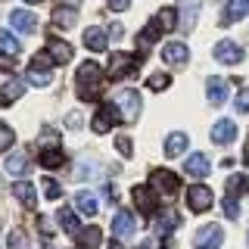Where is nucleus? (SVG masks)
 Segmentation results:
<instances>
[{
	"label": "nucleus",
	"instance_id": "nucleus-1",
	"mask_svg": "<svg viewBox=\"0 0 249 249\" xmlns=\"http://www.w3.org/2000/svg\"><path fill=\"white\" fill-rule=\"evenodd\" d=\"M100 84H103V72H100V66L97 62H81L78 66V72H75V90H78V97L81 100H97L100 97Z\"/></svg>",
	"mask_w": 249,
	"mask_h": 249
},
{
	"label": "nucleus",
	"instance_id": "nucleus-2",
	"mask_svg": "<svg viewBox=\"0 0 249 249\" xmlns=\"http://www.w3.org/2000/svg\"><path fill=\"white\" fill-rule=\"evenodd\" d=\"M150 184H153V190H159V193H178L181 190V178H178L175 171H168V168H153L150 171Z\"/></svg>",
	"mask_w": 249,
	"mask_h": 249
},
{
	"label": "nucleus",
	"instance_id": "nucleus-3",
	"mask_svg": "<svg viewBox=\"0 0 249 249\" xmlns=\"http://www.w3.org/2000/svg\"><path fill=\"white\" fill-rule=\"evenodd\" d=\"M140 56H131V53H112L109 56V78H122V75H134L137 72Z\"/></svg>",
	"mask_w": 249,
	"mask_h": 249
},
{
	"label": "nucleus",
	"instance_id": "nucleus-4",
	"mask_svg": "<svg viewBox=\"0 0 249 249\" xmlns=\"http://www.w3.org/2000/svg\"><path fill=\"white\" fill-rule=\"evenodd\" d=\"M196 249H221L224 243V231H221V224H202V228L196 231Z\"/></svg>",
	"mask_w": 249,
	"mask_h": 249
},
{
	"label": "nucleus",
	"instance_id": "nucleus-5",
	"mask_svg": "<svg viewBox=\"0 0 249 249\" xmlns=\"http://www.w3.org/2000/svg\"><path fill=\"white\" fill-rule=\"evenodd\" d=\"M187 206H190V212H206V209H212V190H209L206 184L187 187Z\"/></svg>",
	"mask_w": 249,
	"mask_h": 249
},
{
	"label": "nucleus",
	"instance_id": "nucleus-6",
	"mask_svg": "<svg viewBox=\"0 0 249 249\" xmlns=\"http://www.w3.org/2000/svg\"><path fill=\"white\" fill-rule=\"evenodd\" d=\"M119 112H122V119L137 122V115H140V93L137 90H131V88L119 90Z\"/></svg>",
	"mask_w": 249,
	"mask_h": 249
},
{
	"label": "nucleus",
	"instance_id": "nucleus-7",
	"mask_svg": "<svg viewBox=\"0 0 249 249\" xmlns=\"http://www.w3.org/2000/svg\"><path fill=\"white\" fill-rule=\"evenodd\" d=\"M115 122H122V115L115 112V106H109V103H103L97 109V112H93V119H90V128L97 131V134H106L109 128H112Z\"/></svg>",
	"mask_w": 249,
	"mask_h": 249
},
{
	"label": "nucleus",
	"instance_id": "nucleus-8",
	"mask_svg": "<svg viewBox=\"0 0 249 249\" xmlns=\"http://www.w3.org/2000/svg\"><path fill=\"white\" fill-rule=\"evenodd\" d=\"M206 97H209V103H212V106H224V103H228V97H231V84L224 81V78L212 75L206 81Z\"/></svg>",
	"mask_w": 249,
	"mask_h": 249
},
{
	"label": "nucleus",
	"instance_id": "nucleus-9",
	"mask_svg": "<svg viewBox=\"0 0 249 249\" xmlns=\"http://www.w3.org/2000/svg\"><path fill=\"white\" fill-rule=\"evenodd\" d=\"M47 50H50V56L56 59V66H66V62H72V56H75L72 44L62 41V37H53V35H47Z\"/></svg>",
	"mask_w": 249,
	"mask_h": 249
},
{
	"label": "nucleus",
	"instance_id": "nucleus-10",
	"mask_svg": "<svg viewBox=\"0 0 249 249\" xmlns=\"http://www.w3.org/2000/svg\"><path fill=\"white\" fill-rule=\"evenodd\" d=\"M178 10H181V19H178L181 31H190L193 25H196V16L202 10V3L199 0H178Z\"/></svg>",
	"mask_w": 249,
	"mask_h": 249
},
{
	"label": "nucleus",
	"instance_id": "nucleus-11",
	"mask_svg": "<svg viewBox=\"0 0 249 249\" xmlns=\"http://www.w3.org/2000/svg\"><path fill=\"white\" fill-rule=\"evenodd\" d=\"M215 59L224 62V66H237L243 59V47H237L233 41H218L215 44Z\"/></svg>",
	"mask_w": 249,
	"mask_h": 249
},
{
	"label": "nucleus",
	"instance_id": "nucleus-12",
	"mask_svg": "<svg viewBox=\"0 0 249 249\" xmlns=\"http://www.w3.org/2000/svg\"><path fill=\"white\" fill-rule=\"evenodd\" d=\"M10 22H13V28L19 31V35H35L37 31V16L28 13V10H13Z\"/></svg>",
	"mask_w": 249,
	"mask_h": 249
},
{
	"label": "nucleus",
	"instance_id": "nucleus-13",
	"mask_svg": "<svg viewBox=\"0 0 249 249\" xmlns=\"http://www.w3.org/2000/svg\"><path fill=\"white\" fill-rule=\"evenodd\" d=\"M131 196H134V206H137V209H140V212H143L146 218H150V215H156V209H159V202H156V196H153L150 190H146L143 184H137L134 190H131Z\"/></svg>",
	"mask_w": 249,
	"mask_h": 249
},
{
	"label": "nucleus",
	"instance_id": "nucleus-14",
	"mask_svg": "<svg viewBox=\"0 0 249 249\" xmlns=\"http://www.w3.org/2000/svg\"><path fill=\"white\" fill-rule=\"evenodd\" d=\"M162 59H165L168 66H184V62L190 59V50H187L184 41H168L165 50H162Z\"/></svg>",
	"mask_w": 249,
	"mask_h": 249
},
{
	"label": "nucleus",
	"instance_id": "nucleus-15",
	"mask_svg": "<svg viewBox=\"0 0 249 249\" xmlns=\"http://www.w3.org/2000/svg\"><path fill=\"white\" fill-rule=\"evenodd\" d=\"M84 47L93 53H103L106 47H109V35L100 25H90V28H84Z\"/></svg>",
	"mask_w": 249,
	"mask_h": 249
},
{
	"label": "nucleus",
	"instance_id": "nucleus-16",
	"mask_svg": "<svg viewBox=\"0 0 249 249\" xmlns=\"http://www.w3.org/2000/svg\"><path fill=\"white\" fill-rule=\"evenodd\" d=\"M233 137H237V124H233L231 119H221V122H215V124H212V140H215L218 146L233 143Z\"/></svg>",
	"mask_w": 249,
	"mask_h": 249
},
{
	"label": "nucleus",
	"instance_id": "nucleus-17",
	"mask_svg": "<svg viewBox=\"0 0 249 249\" xmlns=\"http://www.w3.org/2000/svg\"><path fill=\"white\" fill-rule=\"evenodd\" d=\"M134 231H137V221H134V215H131V212H119V215L112 218V233H115L119 240L131 237Z\"/></svg>",
	"mask_w": 249,
	"mask_h": 249
},
{
	"label": "nucleus",
	"instance_id": "nucleus-18",
	"mask_svg": "<svg viewBox=\"0 0 249 249\" xmlns=\"http://www.w3.org/2000/svg\"><path fill=\"white\" fill-rule=\"evenodd\" d=\"M187 175L193 178H209V171H212V165H209V156L206 153H193L190 159H187Z\"/></svg>",
	"mask_w": 249,
	"mask_h": 249
},
{
	"label": "nucleus",
	"instance_id": "nucleus-19",
	"mask_svg": "<svg viewBox=\"0 0 249 249\" xmlns=\"http://www.w3.org/2000/svg\"><path fill=\"white\" fill-rule=\"evenodd\" d=\"M78 246L81 249H100V243H103V231L100 228H81V233H78Z\"/></svg>",
	"mask_w": 249,
	"mask_h": 249
},
{
	"label": "nucleus",
	"instance_id": "nucleus-20",
	"mask_svg": "<svg viewBox=\"0 0 249 249\" xmlns=\"http://www.w3.org/2000/svg\"><path fill=\"white\" fill-rule=\"evenodd\" d=\"M22 93H25V84L22 81H6L3 88H0V106H13Z\"/></svg>",
	"mask_w": 249,
	"mask_h": 249
},
{
	"label": "nucleus",
	"instance_id": "nucleus-21",
	"mask_svg": "<svg viewBox=\"0 0 249 249\" xmlns=\"http://www.w3.org/2000/svg\"><path fill=\"white\" fill-rule=\"evenodd\" d=\"M75 209H78V212H81V215H97V199H93V193L90 190H78L75 193Z\"/></svg>",
	"mask_w": 249,
	"mask_h": 249
},
{
	"label": "nucleus",
	"instance_id": "nucleus-22",
	"mask_svg": "<svg viewBox=\"0 0 249 249\" xmlns=\"http://www.w3.org/2000/svg\"><path fill=\"white\" fill-rule=\"evenodd\" d=\"M59 224H62V231L69 233V237H78L81 233V224H78V215H75V209H59Z\"/></svg>",
	"mask_w": 249,
	"mask_h": 249
},
{
	"label": "nucleus",
	"instance_id": "nucleus-23",
	"mask_svg": "<svg viewBox=\"0 0 249 249\" xmlns=\"http://www.w3.org/2000/svg\"><path fill=\"white\" fill-rule=\"evenodd\" d=\"M41 165L47 171H50V168H62V165H66V153H62L59 146H50V150L41 153Z\"/></svg>",
	"mask_w": 249,
	"mask_h": 249
},
{
	"label": "nucleus",
	"instance_id": "nucleus-24",
	"mask_svg": "<svg viewBox=\"0 0 249 249\" xmlns=\"http://www.w3.org/2000/svg\"><path fill=\"white\" fill-rule=\"evenodd\" d=\"M224 190H228V196H243L249 190V178L246 175H231L228 181H224Z\"/></svg>",
	"mask_w": 249,
	"mask_h": 249
},
{
	"label": "nucleus",
	"instance_id": "nucleus-25",
	"mask_svg": "<svg viewBox=\"0 0 249 249\" xmlns=\"http://www.w3.org/2000/svg\"><path fill=\"white\" fill-rule=\"evenodd\" d=\"M13 193H16V199H19V202H25L28 209H35V202H37V196H35V187H31L28 181H16V187H13Z\"/></svg>",
	"mask_w": 249,
	"mask_h": 249
},
{
	"label": "nucleus",
	"instance_id": "nucleus-26",
	"mask_svg": "<svg viewBox=\"0 0 249 249\" xmlns=\"http://www.w3.org/2000/svg\"><path fill=\"white\" fill-rule=\"evenodd\" d=\"M75 19H78V16H75L72 6H56V10H53V25H56V28H72Z\"/></svg>",
	"mask_w": 249,
	"mask_h": 249
},
{
	"label": "nucleus",
	"instance_id": "nucleus-27",
	"mask_svg": "<svg viewBox=\"0 0 249 249\" xmlns=\"http://www.w3.org/2000/svg\"><path fill=\"white\" fill-rule=\"evenodd\" d=\"M187 134H181V131H175V134H168V140H165V156H181L184 150H187Z\"/></svg>",
	"mask_w": 249,
	"mask_h": 249
},
{
	"label": "nucleus",
	"instance_id": "nucleus-28",
	"mask_svg": "<svg viewBox=\"0 0 249 249\" xmlns=\"http://www.w3.org/2000/svg\"><path fill=\"white\" fill-rule=\"evenodd\" d=\"M28 156L25 153H13L10 156V159H6V171H10V175H16V178H19V175H28Z\"/></svg>",
	"mask_w": 249,
	"mask_h": 249
},
{
	"label": "nucleus",
	"instance_id": "nucleus-29",
	"mask_svg": "<svg viewBox=\"0 0 249 249\" xmlns=\"http://www.w3.org/2000/svg\"><path fill=\"white\" fill-rule=\"evenodd\" d=\"M246 13H249V0H228V10H224L228 22H240Z\"/></svg>",
	"mask_w": 249,
	"mask_h": 249
},
{
	"label": "nucleus",
	"instance_id": "nucleus-30",
	"mask_svg": "<svg viewBox=\"0 0 249 249\" xmlns=\"http://www.w3.org/2000/svg\"><path fill=\"white\" fill-rule=\"evenodd\" d=\"M19 50H22V44L16 41V35H13V31L0 28V53H10V56H16Z\"/></svg>",
	"mask_w": 249,
	"mask_h": 249
},
{
	"label": "nucleus",
	"instance_id": "nucleus-31",
	"mask_svg": "<svg viewBox=\"0 0 249 249\" xmlns=\"http://www.w3.org/2000/svg\"><path fill=\"white\" fill-rule=\"evenodd\" d=\"M25 81L35 84V88H50L53 75L50 72H41V69H28V72H25Z\"/></svg>",
	"mask_w": 249,
	"mask_h": 249
},
{
	"label": "nucleus",
	"instance_id": "nucleus-32",
	"mask_svg": "<svg viewBox=\"0 0 249 249\" xmlns=\"http://www.w3.org/2000/svg\"><path fill=\"white\" fill-rule=\"evenodd\" d=\"M41 190H44V196L50 199V202H56V199L62 196V187H59V181H53V178H44Z\"/></svg>",
	"mask_w": 249,
	"mask_h": 249
},
{
	"label": "nucleus",
	"instance_id": "nucleus-33",
	"mask_svg": "<svg viewBox=\"0 0 249 249\" xmlns=\"http://www.w3.org/2000/svg\"><path fill=\"white\" fill-rule=\"evenodd\" d=\"M175 10H168V6H165V10H159V13H156V22H159V25H162V31H168V28H175Z\"/></svg>",
	"mask_w": 249,
	"mask_h": 249
},
{
	"label": "nucleus",
	"instance_id": "nucleus-34",
	"mask_svg": "<svg viewBox=\"0 0 249 249\" xmlns=\"http://www.w3.org/2000/svg\"><path fill=\"white\" fill-rule=\"evenodd\" d=\"M53 62H56V59L50 56V50H41V53H35V56H31V69H50Z\"/></svg>",
	"mask_w": 249,
	"mask_h": 249
},
{
	"label": "nucleus",
	"instance_id": "nucleus-35",
	"mask_svg": "<svg viewBox=\"0 0 249 249\" xmlns=\"http://www.w3.org/2000/svg\"><path fill=\"white\" fill-rule=\"evenodd\" d=\"M168 81H171V78H168L165 72H156V75L146 78V88H153V90H165V88H168Z\"/></svg>",
	"mask_w": 249,
	"mask_h": 249
},
{
	"label": "nucleus",
	"instance_id": "nucleus-36",
	"mask_svg": "<svg viewBox=\"0 0 249 249\" xmlns=\"http://www.w3.org/2000/svg\"><path fill=\"white\" fill-rule=\"evenodd\" d=\"M221 212L228 215V218H240V202H237V196H224Z\"/></svg>",
	"mask_w": 249,
	"mask_h": 249
},
{
	"label": "nucleus",
	"instance_id": "nucleus-37",
	"mask_svg": "<svg viewBox=\"0 0 249 249\" xmlns=\"http://www.w3.org/2000/svg\"><path fill=\"white\" fill-rule=\"evenodd\" d=\"M156 224H159V231H168V228H178V224H181V218H178V212H165Z\"/></svg>",
	"mask_w": 249,
	"mask_h": 249
},
{
	"label": "nucleus",
	"instance_id": "nucleus-38",
	"mask_svg": "<svg viewBox=\"0 0 249 249\" xmlns=\"http://www.w3.org/2000/svg\"><path fill=\"white\" fill-rule=\"evenodd\" d=\"M10 249H28V237H25L19 228L10 233Z\"/></svg>",
	"mask_w": 249,
	"mask_h": 249
},
{
	"label": "nucleus",
	"instance_id": "nucleus-39",
	"mask_svg": "<svg viewBox=\"0 0 249 249\" xmlns=\"http://www.w3.org/2000/svg\"><path fill=\"white\" fill-rule=\"evenodd\" d=\"M13 140H16L13 128H6V124H0V150H10V146H13Z\"/></svg>",
	"mask_w": 249,
	"mask_h": 249
},
{
	"label": "nucleus",
	"instance_id": "nucleus-40",
	"mask_svg": "<svg viewBox=\"0 0 249 249\" xmlns=\"http://www.w3.org/2000/svg\"><path fill=\"white\" fill-rule=\"evenodd\" d=\"M115 150H119L122 156H134V146H131V137L119 134V140H115Z\"/></svg>",
	"mask_w": 249,
	"mask_h": 249
},
{
	"label": "nucleus",
	"instance_id": "nucleus-41",
	"mask_svg": "<svg viewBox=\"0 0 249 249\" xmlns=\"http://www.w3.org/2000/svg\"><path fill=\"white\" fill-rule=\"evenodd\" d=\"M237 112H240V115L249 112V90H240V97H237Z\"/></svg>",
	"mask_w": 249,
	"mask_h": 249
},
{
	"label": "nucleus",
	"instance_id": "nucleus-42",
	"mask_svg": "<svg viewBox=\"0 0 249 249\" xmlns=\"http://www.w3.org/2000/svg\"><path fill=\"white\" fill-rule=\"evenodd\" d=\"M0 69H3V72H16V59L10 53H0Z\"/></svg>",
	"mask_w": 249,
	"mask_h": 249
},
{
	"label": "nucleus",
	"instance_id": "nucleus-43",
	"mask_svg": "<svg viewBox=\"0 0 249 249\" xmlns=\"http://www.w3.org/2000/svg\"><path fill=\"white\" fill-rule=\"evenodd\" d=\"M37 228H41L44 237H53V221L50 218H37Z\"/></svg>",
	"mask_w": 249,
	"mask_h": 249
},
{
	"label": "nucleus",
	"instance_id": "nucleus-44",
	"mask_svg": "<svg viewBox=\"0 0 249 249\" xmlns=\"http://www.w3.org/2000/svg\"><path fill=\"white\" fill-rule=\"evenodd\" d=\"M66 128L78 131V128H81V115H78V112H69V115H66Z\"/></svg>",
	"mask_w": 249,
	"mask_h": 249
},
{
	"label": "nucleus",
	"instance_id": "nucleus-45",
	"mask_svg": "<svg viewBox=\"0 0 249 249\" xmlns=\"http://www.w3.org/2000/svg\"><path fill=\"white\" fill-rule=\"evenodd\" d=\"M106 6H109V10H115V13H122V10H128V6H131V0H106Z\"/></svg>",
	"mask_w": 249,
	"mask_h": 249
},
{
	"label": "nucleus",
	"instance_id": "nucleus-46",
	"mask_svg": "<svg viewBox=\"0 0 249 249\" xmlns=\"http://www.w3.org/2000/svg\"><path fill=\"white\" fill-rule=\"evenodd\" d=\"M109 35H112V37H122V35H124V28L119 25V22H115V25H109Z\"/></svg>",
	"mask_w": 249,
	"mask_h": 249
},
{
	"label": "nucleus",
	"instance_id": "nucleus-47",
	"mask_svg": "<svg viewBox=\"0 0 249 249\" xmlns=\"http://www.w3.org/2000/svg\"><path fill=\"white\" fill-rule=\"evenodd\" d=\"M162 249H178V243H175V237H165V240H162Z\"/></svg>",
	"mask_w": 249,
	"mask_h": 249
},
{
	"label": "nucleus",
	"instance_id": "nucleus-48",
	"mask_svg": "<svg viewBox=\"0 0 249 249\" xmlns=\"http://www.w3.org/2000/svg\"><path fill=\"white\" fill-rule=\"evenodd\" d=\"M109 249H122V243H119V240H112V243H109Z\"/></svg>",
	"mask_w": 249,
	"mask_h": 249
},
{
	"label": "nucleus",
	"instance_id": "nucleus-49",
	"mask_svg": "<svg viewBox=\"0 0 249 249\" xmlns=\"http://www.w3.org/2000/svg\"><path fill=\"white\" fill-rule=\"evenodd\" d=\"M25 3H41V0H25Z\"/></svg>",
	"mask_w": 249,
	"mask_h": 249
},
{
	"label": "nucleus",
	"instance_id": "nucleus-50",
	"mask_svg": "<svg viewBox=\"0 0 249 249\" xmlns=\"http://www.w3.org/2000/svg\"><path fill=\"white\" fill-rule=\"evenodd\" d=\"M137 249H150V246H146V243H143V246H137Z\"/></svg>",
	"mask_w": 249,
	"mask_h": 249
}]
</instances>
